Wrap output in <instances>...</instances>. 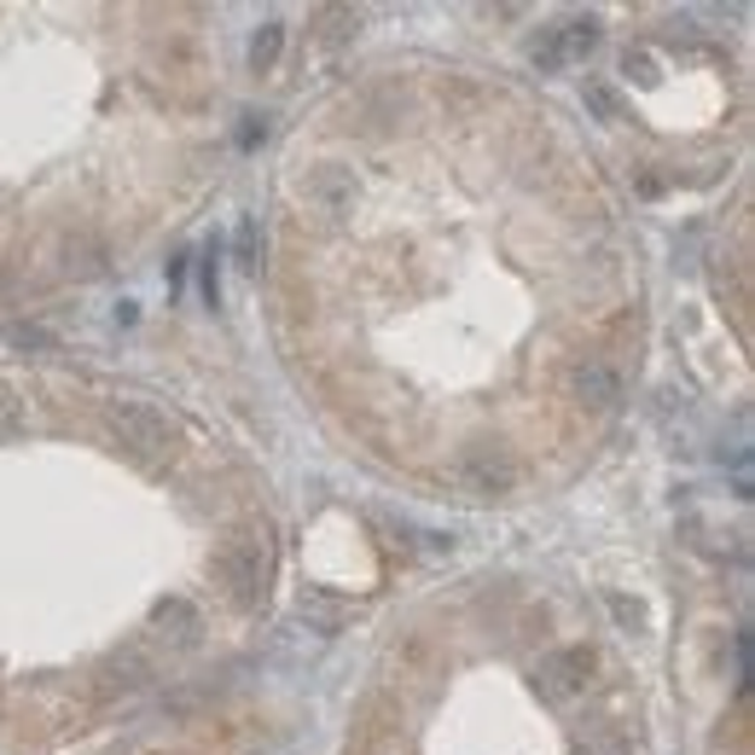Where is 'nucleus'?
I'll return each instance as SVG.
<instances>
[{"label": "nucleus", "instance_id": "obj_1", "mask_svg": "<svg viewBox=\"0 0 755 755\" xmlns=\"http://www.w3.org/2000/svg\"><path fill=\"white\" fill-rule=\"evenodd\" d=\"M279 366L355 465L512 512L628 425L651 267L593 134L482 59L390 47L285 128L262 198Z\"/></svg>", "mask_w": 755, "mask_h": 755}, {"label": "nucleus", "instance_id": "obj_2", "mask_svg": "<svg viewBox=\"0 0 755 755\" xmlns=\"http://www.w3.org/2000/svg\"><path fill=\"white\" fill-rule=\"evenodd\" d=\"M285 524L262 453L163 378L0 355V755H93L262 645Z\"/></svg>", "mask_w": 755, "mask_h": 755}, {"label": "nucleus", "instance_id": "obj_3", "mask_svg": "<svg viewBox=\"0 0 755 755\" xmlns=\"http://www.w3.org/2000/svg\"><path fill=\"white\" fill-rule=\"evenodd\" d=\"M232 151L204 7H0V314L93 291L204 210Z\"/></svg>", "mask_w": 755, "mask_h": 755}, {"label": "nucleus", "instance_id": "obj_4", "mask_svg": "<svg viewBox=\"0 0 755 755\" xmlns=\"http://www.w3.org/2000/svg\"><path fill=\"white\" fill-rule=\"evenodd\" d=\"M338 755H657V709L622 622L581 576L489 558L383 622Z\"/></svg>", "mask_w": 755, "mask_h": 755}]
</instances>
